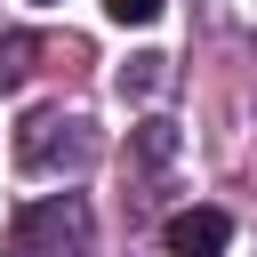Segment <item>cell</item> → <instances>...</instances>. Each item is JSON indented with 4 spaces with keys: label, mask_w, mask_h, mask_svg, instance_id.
I'll list each match as a JSON object with an SVG mask.
<instances>
[{
    "label": "cell",
    "mask_w": 257,
    "mask_h": 257,
    "mask_svg": "<svg viewBox=\"0 0 257 257\" xmlns=\"http://www.w3.org/2000/svg\"><path fill=\"white\" fill-rule=\"evenodd\" d=\"M96 161V128L80 112H32L16 128V169L24 177H64V169H88Z\"/></svg>",
    "instance_id": "1"
},
{
    "label": "cell",
    "mask_w": 257,
    "mask_h": 257,
    "mask_svg": "<svg viewBox=\"0 0 257 257\" xmlns=\"http://www.w3.org/2000/svg\"><path fill=\"white\" fill-rule=\"evenodd\" d=\"M169 145H177L169 120H145V128H137V153H145V161H169Z\"/></svg>",
    "instance_id": "6"
},
{
    "label": "cell",
    "mask_w": 257,
    "mask_h": 257,
    "mask_svg": "<svg viewBox=\"0 0 257 257\" xmlns=\"http://www.w3.org/2000/svg\"><path fill=\"white\" fill-rule=\"evenodd\" d=\"M225 241H233L225 209H177L169 217V257H225Z\"/></svg>",
    "instance_id": "2"
},
{
    "label": "cell",
    "mask_w": 257,
    "mask_h": 257,
    "mask_svg": "<svg viewBox=\"0 0 257 257\" xmlns=\"http://www.w3.org/2000/svg\"><path fill=\"white\" fill-rule=\"evenodd\" d=\"M40 8H56V0H40Z\"/></svg>",
    "instance_id": "8"
},
{
    "label": "cell",
    "mask_w": 257,
    "mask_h": 257,
    "mask_svg": "<svg viewBox=\"0 0 257 257\" xmlns=\"http://www.w3.org/2000/svg\"><path fill=\"white\" fill-rule=\"evenodd\" d=\"M24 56H32V40H8V48H0V88H8V80H24V72H32V64H24Z\"/></svg>",
    "instance_id": "7"
},
{
    "label": "cell",
    "mask_w": 257,
    "mask_h": 257,
    "mask_svg": "<svg viewBox=\"0 0 257 257\" xmlns=\"http://www.w3.org/2000/svg\"><path fill=\"white\" fill-rule=\"evenodd\" d=\"M161 8H169V0H104V16H112V24H153Z\"/></svg>",
    "instance_id": "5"
},
{
    "label": "cell",
    "mask_w": 257,
    "mask_h": 257,
    "mask_svg": "<svg viewBox=\"0 0 257 257\" xmlns=\"http://www.w3.org/2000/svg\"><path fill=\"white\" fill-rule=\"evenodd\" d=\"M161 80H169V56H128L120 64V96H153Z\"/></svg>",
    "instance_id": "4"
},
{
    "label": "cell",
    "mask_w": 257,
    "mask_h": 257,
    "mask_svg": "<svg viewBox=\"0 0 257 257\" xmlns=\"http://www.w3.org/2000/svg\"><path fill=\"white\" fill-rule=\"evenodd\" d=\"M80 233H88L80 201H56V209H24V217H16V241H24V249H56V257H64Z\"/></svg>",
    "instance_id": "3"
}]
</instances>
